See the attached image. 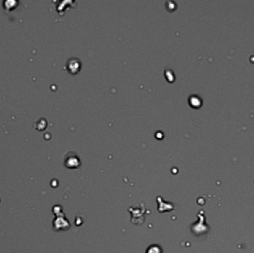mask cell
<instances>
[{"label": "cell", "mask_w": 254, "mask_h": 253, "mask_svg": "<svg viewBox=\"0 0 254 253\" xmlns=\"http://www.w3.org/2000/svg\"><path fill=\"white\" fill-rule=\"evenodd\" d=\"M18 5V2L14 1V0H8V1H5L4 2V7L6 8L7 10H12L14 8L17 7Z\"/></svg>", "instance_id": "cell-1"}]
</instances>
